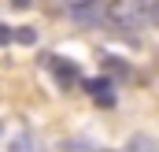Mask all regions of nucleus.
Here are the masks:
<instances>
[{
  "instance_id": "nucleus-1",
  "label": "nucleus",
  "mask_w": 159,
  "mask_h": 152,
  "mask_svg": "<svg viewBox=\"0 0 159 152\" xmlns=\"http://www.w3.org/2000/svg\"><path fill=\"white\" fill-rule=\"evenodd\" d=\"M104 15L122 30H141L156 22V0H111Z\"/></svg>"
},
{
  "instance_id": "nucleus-2",
  "label": "nucleus",
  "mask_w": 159,
  "mask_h": 152,
  "mask_svg": "<svg viewBox=\"0 0 159 152\" xmlns=\"http://www.w3.org/2000/svg\"><path fill=\"white\" fill-rule=\"evenodd\" d=\"M48 71L56 74V82H59L63 89H70V85H78V82H81L78 63H70V59H63V56H48Z\"/></svg>"
},
{
  "instance_id": "nucleus-3",
  "label": "nucleus",
  "mask_w": 159,
  "mask_h": 152,
  "mask_svg": "<svg viewBox=\"0 0 159 152\" xmlns=\"http://www.w3.org/2000/svg\"><path fill=\"white\" fill-rule=\"evenodd\" d=\"M67 7H70V15H78L81 26H93V19H96V7H100V0H63Z\"/></svg>"
},
{
  "instance_id": "nucleus-4",
  "label": "nucleus",
  "mask_w": 159,
  "mask_h": 152,
  "mask_svg": "<svg viewBox=\"0 0 159 152\" xmlns=\"http://www.w3.org/2000/svg\"><path fill=\"white\" fill-rule=\"evenodd\" d=\"M7 152H44V149H41V141L30 134V130H22V134H15V137H11Z\"/></svg>"
},
{
  "instance_id": "nucleus-5",
  "label": "nucleus",
  "mask_w": 159,
  "mask_h": 152,
  "mask_svg": "<svg viewBox=\"0 0 159 152\" xmlns=\"http://www.w3.org/2000/svg\"><path fill=\"white\" fill-rule=\"evenodd\" d=\"M67 152H104V149H93V145H81V141H63Z\"/></svg>"
},
{
  "instance_id": "nucleus-6",
  "label": "nucleus",
  "mask_w": 159,
  "mask_h": 152,
  "mask_svg": "<svg viewBox=\"0 0 159 152\" xmlns=\"http://www.w3.org/2000/svg\"><path fill=\"white\" fill-rule=\"evenodd\" d=\"M11 7H19V11H26V7H34V0H7Z\"/></svg>"
},
{
  "instance_id": "nucleus-7",
  "label": "nucleus",
  "mask_w": 159,
  "mask_h": 152,
  "mask_svg": "<svg viewBox=\"0 0 159 152\" xmlns=\"http://www.w3.org/2000/svg\"><path fill=\"white\" fill-rule=\"evenodd\" d=\"M7 41H11V30H7V26H0V45H7Z\"/></svg>"
}]
</instances>
